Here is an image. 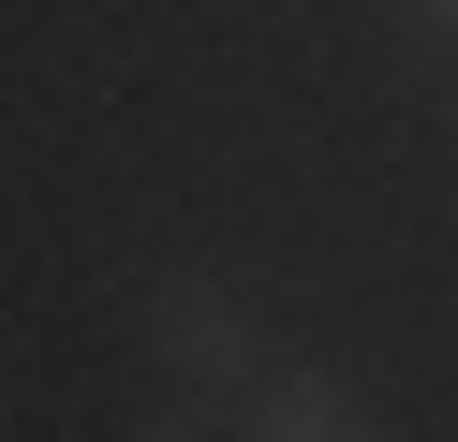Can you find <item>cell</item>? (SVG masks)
<instances>
[{"mask_svg": "<svg viewBox=\"0 0 458 442\" xmlns=\"http://www.w3.org/2000/svg\"><path fill=\"white\" fill-rule=\"evenodd\" d=\"M399 29H414V45H458V0H385Z\"/></svg>", "mask_w": 458, "mask_h": 442, "instance_id": "277c9868", "label": "cell"}, {"mask_svg": "<svg viewBox=\"0 0 458 442\" xmlns=\"http://www.w3.org/2000/svg\"><path fill=\"white\" fill-rule=\"evenodd\" d=\"M237 442H385V428H369V398L340 369H267L251 413H237Z\"/></svg>", "mask_w": 458, "mask_h": 442, "instance_id": "7a4b0ae2", "label": "cell"}, {"mask_svg": "<svg viewBox=\"0 0 458 442\" xmlns=\"http://www.w3.org/2000/svg\"><path fill=\"white\" fill-rule=\"evenodd\" d=\"M148 369L178 383V398H251V383H267V324H251V295L208 280V265L163 280V295H148Z\"/></svg>", "mask_w": 458, "mask_h": 442, "instance_id": "6da1fadb", "label": "cell"}, {"mask_svg": "<svg viewBox=\"0 0 458 442\" xmlns=\"http://www.w3.org/2000/svg\"><path fill=\"white\" fill-rule=\"evenodd\" d=\"M133 442H222V398H163V413H148Z\"/></svg>", "mask_w": 458, "mask_h": 442, "instance_id": "3957f363", "label": "cell"}]
</instances>
